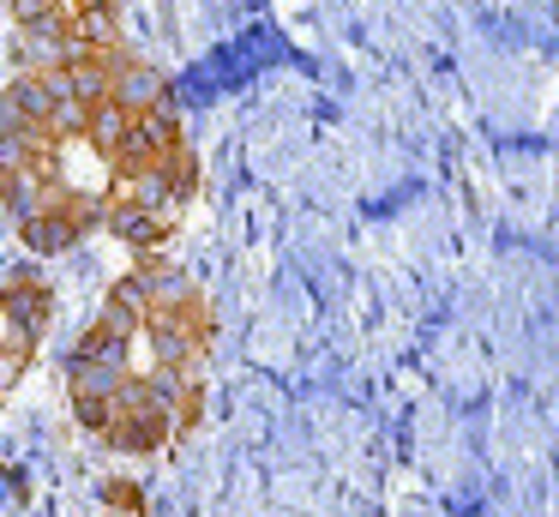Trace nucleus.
Masks as SVG:
<instances>
[{"label":"nucleus","mask_w":559,"mask_h":517,"mask_svg":"<svg viewBox=\"0 0 559 517\" xmlns=\"http://www.w3.org/2000/svg\"><path fill=\"white\" fill-rule=\"evenodd\" d=\"M193 192H199L193 144H181V151H169V156H145V163H121V175H115V187H109L103 228L145 259V252H157L163 240L181 228Z\"/></svg>","instance_id":"nucleus-1"},{"label":"nucleus","mask_w":559,"mask_h":517,"mask_svg":"<svg viewBox=\"0 0 559 517\" xmlns=\"http://www.w3.org/2000/svg\"><path fill=\"white\" fill-rule=\"evenodd\" d=\"M13 67H61L121 43V0H7Z\"/></svg>","instance_id":"nucleus-2"},{"label":"nucleus","mask_w":559,"mask_h":517,"mask_svg":"<svg viewBox=\"0 0 559 517\" xmlns=\"http://www.w3.org/2000/svg\"><path fill=\"white\" fill-rule=\"evenodd\" d=\"M55 319V283L43 271H13L0 283V403L19 391Z\"/></svg>","instance_id":"nucleus-3"}]
</instances>
